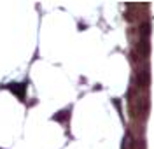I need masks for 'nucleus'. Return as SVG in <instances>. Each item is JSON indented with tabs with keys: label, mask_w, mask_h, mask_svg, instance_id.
<instances>
[{
	"label": "nucleus",
	"mask_w": 154,
	"mask_h": 149,
	"mask_svg": "<svg viewBox=\"0 0 154 149\" xmlns=\"http://www.w3.org/2000/svg\"><path fill=\"white\" fill-rule=\"evenodd\" d=\"M133 137L130 133H126L125 139H123V144H121V149H133Z\"/></svg>",
	"instance_id": "f03ea898"
},
{
	"label": "nucleus",
	"mask_w": 154,
	"mask_h": 149,
	"mask_svg": "<svg viewBox=\"0 0 154 149\" xmlns=\"http://www.w3.org/2000/svg\"><path fill=\"white\" fill-rule=\"evenodd\" d=\"M137 82H138L140 88H147V84H149V70L147 69L140 70V72L137 74Z\"/></svg>",
	"instance_id": "f257e3e1"
}]
</instances>
